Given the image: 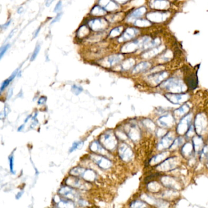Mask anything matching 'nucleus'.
<instances>
[{
  "instance_id": "1",
  "label": "nucleus",
  "mask_w": 208,
  "mask_h": 208,
  "mask_svg": "<svg viewBox=\"0 0 208 208\" xmlns=\"http://www.w3.org/2000/svg\"><path fill=\"white\" fill-rule=\"evenodd\" d=\"M99 141L108 151H114L117 147V137L111 130L102 134L99 138Z\"/></svg>"
},
{
  "instance_id": "2",
  "label": "nucleus",
  "mask_w": 208,
  "mask_h": 208,
  "mask_svg": "<svg viewBox=\"0 0 208 208\" xmlns=\"http://www.w3.org/2000/svg\"><path fill=\"white\" fill-rule=\"evenodd\" d=\"M161 87L173 93H180L186 90V86L184 82L176 78H170L162 82Z\"/></svg>"
},
{
  "instance_id": "3",
  "label": "nucleus",
  "mask_w": 208,
  "mask_h": 208,
  "mask_svg": "<svg viewBox=\"0 0 208 208\" xmlns=\"http://www.w3.org/2000/svg\"><path fill=\"white\" fill-rule=\"evenodd\" d=\"M72 176L81 177L88 182H94L96 178V173L94 170L87 169L81 167H76L70 171Z\"/></svg>"
},
{
  "instance_id": "4",
  "label": "nucleus",
  "mask_w": 208,
  "mask_h": 208,
  "mask_svg": "<svg viewBox=\"0 0 208 208\" xmlns=\"http://www.w3.org/2000/svg\"><path fill=\"white\" fill-rule=\"evenodd\" d=\"M150 38L148 37H144V38H141L140 39H138L135 41H133L130 43H128L126 45H125L122 48V51L123 53H131L136 51L137 50L143 47L144 44L148 42Z\"/></svg>"
},
{
  "instance_id": "5",
  "label": "nucleus",
  "mask_w": 208,
  "mask_h": 208,
  "mask_svg": "<svg viewBox=\"0 0 208 208\" xmlns=\"http://www.w3.org/2000/svg\"><path fill=\"white\" fill-rule=\"evenodd\" d=\"M66 184L74 189L88 190L91 188V185L86 180H81L76 176H70L65 180Z\"/></svg>"
},
{
  "instance_id": "6",
  "label": "nucleus",
  "mask_w": 208,
  "mask_h": 208,
  "mask_svg": "<svg viewBox=\"0 0 208 208\" xmlns=\"http://www.w3.org/2000/svg\"><path fill=\"white\" fill-rule=\"evenodd\" d=\"M90 157L95 164L101 169L108 170L113 166L112 162L103 155L93 153L91 154Z\"/></svg>"
},
{
  "instance_id": "7",
  "label": "nucleus",
  "mask_w": 208,
  "mask_h": 208,
  "mask_svg": "<svg viewBox=\"0 0 208 208\" xmlns=\"http://www.w3.org/2000/svg\"><path fill=\"white\" fill-rule=\"evenodd\" d=\"M118 154L120 159L125 162L130 161L133 157L131 148L126 144H122L118 146Z\"/></svg>"
},
{
  "instance_id": "8",
  "label": "nucleus",
  "mask_w": 208,
  "mask_h": 208,
  "mask_svg": "<svg viewBox=\"0 0 208 208\" xmlns=\"http://www.w3.org/2000/svg\"><path fill=\"white\" fill-rule=\"evenodd\" d=\"M170 16V14L167 12H153L147 14V17L150 21L160 23L166 21Z\"/></svg>"
},
{
  "instance_id": "9",
  "label": "nucleus",
  "mask_w": 208,
  "mask_h": 208,
  "mask_svg": "<svg viewBox=\"0 0 208 208\" xmlns=\"http://www.w3.org/2000/svg\"><path fill=\"white\" fill-rule=\"evenodd\" d=\"M59 193L61 196L71 200L73 199H77L79 198L78 193L74 188L70 186H64L61 188L59 190Z\"/></svg>"
},
{
  "instance_id": "10",
  "label": "nucleus",
  "mask_w": 208,
  "mask_h": 208,
  "mask_svg": "<svg viewBox=\"0 0 208 208\" xmlns=\"http://www.w3.org/2000/svg\"><path fill=\"white\" fill-rule=\"evenodd\" d=\"M89 26L92 29L95 31H103L106 29L108 26V24L107 21L101 19H96L92 20L89 23Z\"/></svg>"
},
{
  "instance_id": "11",
  "label": "nucleus",
  "mask_w": 208,
  "mask_h": 208,
  "mask_svg": "<svg viewBox=\"0 0 208 208\" xmlns=\"http://www.w3.org/2000/svg\"><path fill=\"white\" fill-rule=\"evenodd\" d=\"M166 98L173 104H178L184 102L188 99V95L186 94H181L179 93H173L167 94L165 95Z\"/></svg>"
},
{
  "instance_id": "12",
  "label": "nucleus",
  "mask_w": 208,
  "mask_h": 208,
  "mask_svg": "<svg viewBox=\"0 0 208 208\" xmlns=\"http://www.w3.org/2000/svg\"><path fill=\"white\" fill-rule=\"evenodd\" d=\"M125 132L126 135L134 141L138 140L140 137L139 130L135 125L130 124L128 125L125 128Z\"/></svg>"
},
{
  "instance_id": "13",
  "label": "nucleus",
  "mask_w": 208,
  "mask_h": 208,
  "mask_svg": "<svg viewBox=\"0 0 208 208\" xmlns=\"http://www.w3.org/2000/svg\"><path fill=\"white\" fill-rule=\"evenodd\" d=\"M54 202L57 207L60 208H73L75 207L73 201L65 197L62 198L59 196H56L54 198Z\"/></svg>"
},
{
  "instance_id": "14",
  "label": "nucleus",
  "mask_w": 208,
  "mask_h": 208,
  "mask_svg": "<svg viewBox=\"0 0 208 208\" xmlns=\"http://www.w3.org/2000/svg\"><path fill=\"white\" fill-rule=\"evenodd\" d=\"M150 6L157 10H165L170 7V2L167 0H151Z\"/></svg>"
},
{
  "instance_id": "15",
  "label": "nucleus",
  "mask_w": 208,
  "mask_h": 208,
  "mask_svg": "<svg viewBox=\"0 0 208 208\" xmlns=\"http://www.w3.org/2000/svg\"><path fill=\"white\" fill-rule=\"evenodd\" d=\"M167 76L168 73L166 72H159L148 76V80L152 84L156 85L161 82L163 80H164L167 77Z\"/></svg>"
},
{
  "instance_id": "16",
  "label": "nucleus",
  "mask_w": 208,
  "mask_h": 208,
  "mask_svg": "<svg viewBox=\"0 0 208 208\" xmlns=\"http://www.w3.org/2000/svg\"><path fill=\"white\" fill-rule=\"evenodd\" d=\"M90 150L94 153L103 156L107 154L108 153V150L101 145L99 140H94L91 144Z\"/></svg>"
},
{
  "instance_id": "17",
  "label": "nucleus",
  "mask_w": 208,
  "mask_h": 208,
  "mask_svg": "<svg viewBox=\"0 0 208 208\" xmlns=\"http://www.w3.org/2000/svg\"><path fill=\"white\" fill-rule=\"evenodd\" d=\"M191 117L190 115H185L181 121L180 122L178 126L177 131L178 132L179 134H183L184 132H188V130H189V125L191 122Z\"/></svg>"
},
{
  "instance_id": "18",
  "label": "nucleus",
  "mask_w": 208,
  "mask_h": 208,
  "mask_svg": "<svg viewBox=\"0 0 208 208\" xmlns=\"http://www.w3.org/2000/svg\"><path fill=\"white\" fill-rule=\"evenodd\" d=\"M139 31L138 29L133 28H128L123 34L122 37L119 38V42H125L128 41L134 38H135L138 34Z\"/></svg>"
},
{
  "instance_id": "19",
  "label": "nucleus",
  "mask_w": 208,
  "mask_h": 208,
  "mask_svg": "<svg viewBox=\"0 0 208 208\" xmlns=\"http://www.w3.org/2000/svg\"><path fill=\"white\" fill-rule=\"evenodd\" d=\"M99 4L104 9L108 11H114L118 9V6L112 0H99Z\"/></svg>"
},
{
  "instance_id": "20",
  "label": "nucleus",
  "mask_w": 208,
  "mask_h": 208,
  "mask_svg": "<svg viewBox=\"0 0 208 208\" xmlns=\"http://www.w3.org/2000/svg\"><path fill=\"white\" fill-rule=\"evenodd\" d=\"M164 48L165 47L163 45H161V46H156L154 48H151L150 50L145 53L142 56L143 58H145V59H150V58H152V57L157 55L158 54L161 53L164 50Z\"/></svg>"
},
{
  "instance_id": "21",
  "label": "nucleus",
  "mask_w": 208,
  "mask_h": 208,
  "mask_svg": "<svg viewBox=\"0 0 208 208\" xmlns=\"http://www.w3.org/2000/svg\"><path fill=\"white\" fill-rule=\"evenodd\" d=\"M146 11L147 9L145 7H140L132 12V13L128 16V20L129 21H131L134 20L135 21L137 19L142 17L146 12Z\"/></svg>"
},
{
  "instance_id": "22",
  "label": "nucleus",
  "mask_w": 208,
  "mask_h": 208,
  "mask_svg": "<svg viewBox=\"0 0 208 208\" xmlns=\"http://www.w3.org/2000/svg\"><path fill=\"white\" fill-rule=\"evenodd\" d=\"M123 56L120 55H113L111 56L108 57L104 62L105 64H107L106 66L107 67H112L117 64L119 63L123 59Z\"/></svg>"
},
{
  "instance_id": "23",
  "label": "nucleus",
  "mask_w": 208,
  "mask_h": 208,
  "mask_svg": "<svg viewBox=\"0 0 208 208\" xmlns=\"http://www.w3.org/2000/svg\"><path fill=\"white\" fill-rule=\"evenodd\" d=\"M151 67V64L148 62H142L137 65L132 70V73L134 74L139 73L146 71Z\"/></svg>"
},
{
  "instance_id": "24",
  "label": "nucleus",
  "mask_w": 208,
  "mask_h": 208,
  "mask_svg": "<svg viewBox=\"0 0 208 208\" xmlns=\"http://www.w3.org/2000/svg\"><path fill=\"white\" fill-rule=\"evenodd\" d=\"M161 43V40L159 38H156L154 40H151V38L147 42L143 47L142 48V50H148V49H151L153 48H154L157 46H158Z\"/></svg>"
},
{
  "instance_id": "25",
  "label": "nucleus",
  "mask_w": 208,
  "mask_h": 208,
  "mask_svg": "<svg viewBox=\"0 0 208 208\" xmlns=\"http://www.w3.org/2000/svg\"><path fill=\"white\" fill-rule=\"evenodd\" d=\"M172 142V138L169 136V134L165 135L163 139L161 140L159 144V147H162V148H166L171 146V143Z\"/></svg>"
},
{
  "instance_id": "26",
  "label": "nucleus",
  "mask_w": 208,
  "mask_h": 208,
  "mask_svg": "<svg viewBox=\"0 0 208 208\" xmlns=\"http://www.w3.org/2000/svg\"><path fill=\"white\" fill-rule=\"evenodd\" d=\"M134 64H135V60L133 59H128L122 63L121 65L122 69L123 70H129L134 65Z\"/></svg>"
},
{
  "instance_id": "27",
  "label": "nucleus",
  "mask_w": 208,
  "mask_h": 208,
  "mask_svg": "<svg viewBox=\"0 0 208 208\" xmlns=\"http://www.w3.org/2000/svg\"><path fill=\"white\" fill-rule=\"evenodd\" d=\"M92 14L96 16H101L105 15L106 14V12L105 11V9H104L102 7L95 6L92 10Z\"/></svg>"
},
{
  "instance_id": "28",
  "label": "nucleus",
  "mask_w": 208,
  "mask_h": 208,
  "mask_svg": "<svg viewBox=\"0 0 208 208\" xmlns=\"http://www.w3.org/2000/svg\"><path fill=\"white\" fill-rule=\"evenodd\" d=\"M17 72H18V70H17L12 75H11V76L9 77V78H8L7 79H6V80H5L3 82H2V85H1V92H2L3 91V90L4 89H5L8 86H9V84H10V82L14 79V78L16 76V75H17Z\"/></svg>"
},
{
  "instance_id": "29",
  "label": "nucleus",
  "mask_w": 208,
  "mask_h": 208,
  "mask_svg": "<svg viewBox=\"0 0 208 208\" xmlns=\"http://www.w3.org/2000/svg\"><path fill=\"white\" fill-rule=\"evenodd\" d=\"M134 24L139 27H147L150 26L151 23L150 21L147 20H136L134 22Z\"/></svg>"
},
{
  "instance_id": "30",
  "label": "nucleus",
  "mask_w": 208,
  "mask_h": 208,
  "mask_svg": "<svg viewBox=\"0 0 208 208\" xmlns=\"http://www.w3.org/2000/svg\"><path fill=\"white\" fill-rule=\"evenodd\" d=\"M123 27L122 26H119L117 28H115V29H113V30L111 31V32L110 33V36L111 38H115L118 36L123 31Z\"/></svg>"
},
{
  "instance_id": "31",
  "label": "nucleus",
  "mask_w": 208,
  "mask_h": 208,
  "mask_svg": "<svg viewBox=\"0 0 208 208\" xmlns=\"http://www.w3.org/2000/svg\"><path fill=\"white\" fill-rule=\"evenodd\" d=\"M89 34V29L86 26H83L79 29L77 36L79 38H83L87 36V34Z\"/></svg>"
},
{
  "instance_id": "32",
  "label": "nucleus",
  "mask_w": 208,
  "mask_h": 208,
  "mask_svg": "<svg viewBox=\"0 0 208 208\" xmlns=\"http://www.w3.org/2000/svg\"><path fill=\"white\" fill-rule=\"evenodd\" d=\"M187 106L188 105H183V106L180 107L178 109H177L175 113H178L176 115H178L179 114L178 116H182L183 115H184L185 113H187L189 111V107Z\"/></svg>"
},
{
  "instance_id": "33",
  "label": "nucleus",
  "mask_w": 208,
  "mask_h": 208,
  "mask_svg": "<svg viewBox=\"0 0 208 208\" xmlns=\"http://www.w3.org/2000/svg\"><path fill=\"white\" fill-rule=\"evenodd\" d=\"M130 206L132 208H142L145 207L146 205H145V203L140 201H134L130 205Z\"/></svg>"
},
{
  "instance_id": "34",
  "label": "nucleus",
  "mask_w": 208,
  "mask_h": 208,
  "mask_svg": "<svg viewBox=\"0 0 208 208\" xmlns=\"http://www.w3.org/2000/svg\"><path fill=\"white\" fill-rule=\"evenodd\" d=\"M172 57V53L170 51H167L165 53L164 55H163L161 57V60H162V62H166L169 60Z\"/></svg>"
},
{
  "instance_id": "35",
  "label": "nucleus",
  "mask_w": 208,
  "mask_h": 208,
  "mask_svg": "<svg viewBox=\"0 0 208 208\" xmlns=\"http://www.w3.org/2000/svg\"><path fill=\"white\" fill-rule=\"evenodd\" d=\"M83 145V142H75L72 147H71V148L70 149V152H72V151H75L77 149L80 148Z\"/></svg>"
},
{
  "instance_id": "36",
  "label": "nucleus",
  "mask_w": 208,
  "mask_h": 208,
  "mask_svg": "<svg viewBox=\"0 0 208 208\" xmlns=\"http://www.w3.org/2000/svg\"><path fill=\"white\" fill-rule=\"evenodd\" d=\"M72 90L73 93H74L75 94L77 95L80 94L82 92V88L81 87H79V86L73 85L72 87Z\"/></svg>"
},
{
  "instance_id": "37",
  "label": "nucleus",
  "mask_w": 208,
  "mask_h": 208,
  "mask_svg": "<svg viewBox=\"0 0 208 208\" xmlns=\"http://www.w3.org/2000/svg\"><path fill=\"white\" fill-rule=\"evenodd\" d=\"M40 45H38L36 46V48H35V50H34L33 55H32V56L31 57V61H33L34 60L36 59V57L38 56V53L40 51Z\"/></svg>"
},
{
  "instance_id": "38",
  "label": "nucleus",
  "mask_w": 208,
  "mask_h": 208,
  "mask_svg": "<svg viewBox=\"0 0 208 208\" xmlns=\"http://www.w3.org/2000/svg\"><path fill=\"white\" fill-rule=\"evenodd\" d=\"M9 47H10V44L5 45H4L3 46L1 47V48L0 50V57H1V59L4 55V54L7 51V50L9 49Z\"/></svg>"
},
{
  "instance_id": "39",
  "label": "nucleus",
  "mask_w": 208,
  "mask_h": 208,
  "mask_svg": "<svg viewBox=\"0 0 208 208\" xmlns=\"http://www.w3.org/2000/svg\"><path fill=\"white\" fill-rule=\"evenodd\" d=\"M62 3L61 1H59L57 3V4L56 5L55 9H54L53 12H55V13H59L62 10Z\"/></svg>"
},
{
  "instance_id": "40",
  "label": "nucleus",
  "mask_w": 208,
  "mask_h": 208,
  "mask_svg": "<svg viewBox=\"0 0 208 208\" xmlns=\"http://www.w3.org/2000/svg\"><path fill=\"white\" fill-rule=\"evenodd\" d=\"M9 159L10 170L12 173H14V157H13V156H11V157H9Z\"/></svg>"
},
{
  "instance_id": "41",
  "label": "nucleus",
  "mask_w": 208,
  "mask_h": 208,
  "mask_svg": "<svg viewBox=\"0 0 208 208\" xmlns=\"http://www.w3.org/2000/svg\"><path fill=\"white\" fill-rule=\"evenodd\" d=\"M46 98L44 97V96H42L39 99V100L38 101V103L39 104H43L46 102Z\"/></svg>"
},
{
  "instance_id": "42",
  "label": "nucleus",
  "mask_w": 208,
  "mask_h": 208,
  "mask_svg": "<svg viewBox=\"0 0 208 208\" xmlns=\"http://www.w3.org/2000/svg\"><path fill=\"white\" fill-rule=\"evenodd\" d=\"M61 17H62V13L58 14V15H57L55 19H54L53 21H52V22H51V24H53V23H56V22H57V21H59V20L60 19Z\"/></svg>"
},
{
  "instance_id": "43",
  "label": "nucleus",
  "mask_w": 208,
  "mask_h": 208,
  "mask_svg": "<svg viewBox=\"0 0 208 208\" xmlns=\"http://www.w3.org/2000/svg\"><path fill=\"white\" fill-rule=\"evenodd\" d=\"M11 23V20H9L8 22H7L6 24H4V25H2V26H1L2 29H6V28H7L10 25Z\"/></svg>"
},
{
  "instance_id": "44",
  "label": "nucleus",
  "mask_w": 208,
  "mask_h": 208,
  "mask_svg": "<svg viewBox=\"0 0 208 208\" xmlns=\"http://www.w3.org/2000/svg\"><path fill=\"white\" fill-rule=\"evenodd\" d=\"M54 0H46V7H49L51 4L52 2H53Z\"/></svg>"
},
{
  "instance_id": "45",
  "label": "nucleus",
  "mask_w": 208,
  "mask_h": 208,
  "mask_svg": "<svg viewBox=\"0 0 208 208\" xmlns=\"http://www.w3.org/2000/svg\"><path fill=\"white\" fill-rule=\"evenodd\" d=\"M40 31V28H38V29L36 31V32L34 33V38H36V37H37V36H38V34L39 33Z\"/></svg>"
},
{
  "instance_id": "46",
  "label": "nucleus",
  "mask_w": 208,
  "mask_h": 208,
  "mask_svg": "<svg viewBox=\"0 0 208 208\" xmlns=\"http://www.w3.org/2000/svg\"><path fill=\"white\" fill-rule=\"evenodd\" d=\"M117 2L120 3V4H123V3H125L126 1H128V0H115Z\"/></svg>"
},
{
  "instance_id": "47",
  "label": "nucleus",
  "mask_w": 208,
  "mask_h": 208,
  "mask_svg": "<svg viewBox=\"0 0 208 208\" xmlns=\"http://www.w3.org/2000/svg\"><path fill=\"white\" fill-rule=\"evenodd\" d=\"M23 128V125H22V126H21L20 128H19V129H18V131H21V129Z\"/></svg>"
}]
</instances>
